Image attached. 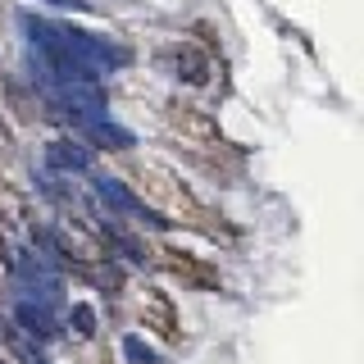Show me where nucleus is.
<instances>
[{"instance_id":"1","label":"nucleus","mask_w":364,"mask_h":364,"mask_svg":"<svg viewBox=\"0 0 364 364\" xmlns=\"http://www.w3.org/2000/svg\"><path fill=\"white\" fill-rule=\"evenodd\" d=\"M55 100H60L64 114H73L77 123L105 114V91H100V82H55Z\"/></svg>"},{"instance_id":"2","label":"nucleus","mask_w":364,"mask_h":364,"mask_svg":"<svg viewBox=\"0 0 364 364\" xmlns=\"http://www.w3.org/2000/svg\"><path fill=\"white\" fill-rule=\"evenodd\" d=\"M46 164L60 168V173H87L91 155L82 151V146H73V141H50L46 146Z\"/></svg>"},{"instance_id":"3","label":"nucleus","mask_w":364,"mask_h":364,"mask_svg":"<svg viewBox=\"0 0 364 364\" xmlns=\"http://www.w3.org/2000/svg\"><path fill=\"white\" fill-rule=\"evenodd\" d=\"M96 196L109 205V210H123V214H146V205L132 196L128 187H123L119 178H96ZM146 219H151V214H146Z\"/></svg>"},{"instance_id":"4","label":"nucleus","mask_w":364,"mask_h":364,"mask_svg":"<svg viewBox=\"0 0 364 364\" xmlns=\"http://www.w3.org/2000/svg\"><path fill=\"white\" fill-rule=\"evenodd\" d=\"M82 128H87L91 141L109 146V151H128V146H132V132H128V128H119V123H109L105 114H100V119H87Z\"/></svg>"},{"instance_id":"5","label":"nucleus","mask_w":364,"mask_h":364,"mask_svg":"<svg viewBox=\"0 0 364 364\" xmlns=\"http://www.w3.org/2000/svg\"><path fill=\"white\" fill-rule=\"evenodd\" d=\"M18 323L28 328L37 341H50L55 337V318H50V310L46 305H32V301H18Z\"/></svg>"},{"instance_id":"6","label":"nucleus","mask_w":364,"mask_h":364,"mask_svg":"<svg viewBox=\"0 0 364 364\" xmlns=\"http://www.w3.org/2000/svg\"><path fill=\"white\" fill-rule=\"evenodd\" d=\"M68 323H73L77 337H91L96 333V310H91V305H73V310H68Z\"/></svg>"},{"instance_id":"7","label":"nucleus","mask_w":364,"mask_h":364,"mask_svg":"<svg viewBox=\"0 0 364 364\" xmlns=\"http://www.w3.org/2000/svg\"><path fill=\"white\" fill-rule=\"evenodd\" d=\"M123 350H128V360H132V364H159V355H155L151 346H146L141 337H123Z\"/></svg>"},{"instance_id":"8","label":"nucleus","mask_w":364,"mask_h":364,"mask_svg":"<svg viewBox=\"0 0 364 364\" xmlns=\"http://www.w3.org/2000/svg\"><path fill=\"white\" fill-rule=\"evenodd\" d=\"M9 346H14V350H18V355L28 360V364H46V355H41V350H32L28 341H23V333H18V328H9Z\"/></svg>"}]
</instances>
